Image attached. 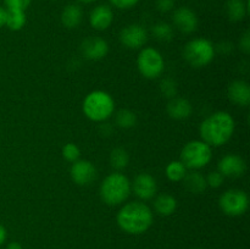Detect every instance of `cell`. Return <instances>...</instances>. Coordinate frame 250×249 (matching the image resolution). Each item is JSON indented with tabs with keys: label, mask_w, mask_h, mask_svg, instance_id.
I'll return each instance as SVG.
<instances>
[{
	"label": "cell",
	"mask_w": 250,
	"mask_h": 249,
	"mask_svg": "<svg viewBox=\"0 0 250 249\" xmlns=\"http://www.w3.org/2000/svg\"><path fill=\"white\" fill-rule=\"evenodd\" d=\"M172 21L176 28L186 34L193 33L198 28V23H199L197 14L187 6L176 9L172 15Z\"/></svg>",
	"instance_id": "cell-12"
},
{
	"label": "cell",
	"mask_w": 250,
	"mask_h": 249,
	"mask_svg": "<svg viewBox=\"0 0 250 249\" xmlns=\"http://www.w3.org/2000/svg\"><path fill=\"white\" fill-rule=\"evenodd\" d=\"M233 117L227 111H217L208 116L200 124V137L210 146H220L226 144L233 136Z\"/></svg>",
	"instance_id": "cell-1"
},
{
	"label": "cell",
	"mask_w": 250,
	"mask_h": 249,
	"mask_svg": "<svg viewBox=\"0 0 250 249\" xmlns=\"http://www.w3.org/2000/svg\"><path fill=\"white\" fill-rule=\"evenodd\" d=\"M183 185H185L186 189L189 193H194V194H200L207 189V180L204 176L197 170H192L190 172L186 173L183 177Z\"/></svg>",
	"instance_id": "cell-19"
},
{
	"label": "cell",
	"mask_w": 250,
	"mask_h": 249,
	"mask_svg": "<svg viewBox=\"0 0 250 249\" xmlns=\"http://www.w3.org/2000/svg\"><path fill=\"white\" fill-rule=\"evenodd\" d=\"M239 45H241V49L244 51V53L247 54L250 53V32L249 31L244 32V34L241 38V42H239Z\"/></svg>",
	"instance_id": "cell-33"
},
{
	"label": "cell",
	"mask_w": 250,
	"mask_h": 249,
	"mask_svg": "<svg viewBox=\"0 0 250 249\" xmlns=\"http://www.w3.org/2000/svg\"><path fill=\"white\" fill-rule=\"evenodd\" d=\"M166 176L172 182H180L183 180V177L187 173V167L182 164L181 160L171 161L167 166H166Z\"/></svg>",
	"instance_id": "cell-23"
},
{
	"label": "cell",
	"mask_w": 250,
	"mask_h": 249,
	"mask_svg": "<svg viewBox=\"0 0 250 249\" xmlns=\"http://www.w3.org/2000/svg\"><path fill=\"white\" fill-rule=\"evenodd\" d=\"M117 225L128 234H141L148 231L153 225V211L143 202H131L125 204L117 212Z\"/></svg>",
	"instance_id": "cell-2"
},
{
	"label": "cell",
	"mask_w": 250,
	"mask_h": 249,
	"mask_svg": "<svg viewBox=\"0 0 250 249\" xmlns=\"http://www.w3.org/2000/svg\"><path fill=\"white\" fill-rule=\"evenodd\" d=\"M227 94L231 102L234 104L246 106L250 103V87L246 81H234L229 85Z\"/></svg>",
	"instance_id": "cell-16"
},
{
	"label": "cell",
	"mask_w": 250,
	"mask_h": 249,
	"mask_svg": "<svg viewBox=\"0 0 250 249\" xmlns=\"http://www.w3.org/2000/svg\"><path fill=\"white\" fill-rule=\"evenodd\" d=\"M71 178L78 186H89L97 178L98 171L95 166L88 160H80L72 163L70 170Z\"/></svg>",
	"instance_id": "cell-11"
},
{
	"label": "cell",
	"mask_w": 250,
	"mask_h": 249,
	"mask_svg": "<svg viewBox=\"0 0 250 249\" xmlns=\"http://www.w3.org/2000/svg\"><path fill=\"white\" fill-rule=\"evenodd\" d=\"M154 37L161 42H170L173 38V28L167 22H158L151 28Z\"/></svg>",
	"instance_id": "cell-25"
},
{
	"label": "cell",
	"mask_w": 250,
	"mask_h": 249,
	"mask_svg": "<svg viewBox=\"0 0 250 249\" xmlns=\"http://www.w3.org/2000/svg\"><path fill=\"white\" fill-rule=\"evenodd\" d=\"M80 2H83V4H92V2L97 1V0H78Z\"/></svg>",
	"instance_id": "cell-37"
},
{
	"label": "cell",
	"mask_w": 250,
	"mask_h": 249,
	"mask_svg": "<svg viewBox=\"0 0 250 249\" xmlns=\"http://www.w3.org/2000/svg\"><path fill=\"white\" fill-rule=\"evenodd\" d=\"M207 180V185L211 188H219L221 187L222 183H224L225 177L219 172V171H212L209 175L205 177Z\"/></svg>",
	"instance_id": "cell-29"
},
{
	"label": "cell",
	"mask_w": 250,
	"mask_h": 249,
	"mask_svg": "<svg viewBox=\"0 0 250 249\" xmlns=\"http://www.w3.org/2000/svg\"><path fill=\"white\" fill-rule=\"evenodd\" d=\"M115 110V102L109 93L104 90L90 92L83 100V112L94 122H104L111 117Z\"/></svg>",
	"instance_id": "cell-4"
},
{
	"label": "cell",
	"mask_w": 250,
	"mask_h": 249,
	"mask_svg": "<svg viewBox=\"0 0 250 249\" xmlns=\"http://www.w3.org/2000/svg\"><path fill=\"white\" fill-rule=\"evenodd\" d=\"M81 51L88 60H100L106 56L109 51V44L100 37H88L82 42Z\"/></svg>",
	"instance_id": "cell-14"
},
{
	"label": "cell",
	"mask_w": 250,
	"mask_h": 249,
	"mask_svg": "<svg viewBox=\"0 0 250 249\" xmlns=\"http://www.w3.org/2000/svg\"><path fill=\"white\" fill-rule=\"evenodd\" d=\"M131 182L120 172L110 173L100 185V197L105 204L116 207L122 204L131 193Z\"/></svg>",
	"instance_id": "cell-3"
},
{
	"label": "cell",
	"mask_w": 250,
	"mask_h": 249,
	"mask_svg": "<svg viewBox=\"0 0 250 249\" xmlns=\"http://www.w3.org/2000/svg\"><path fill=\"white\" fill-rule=\"evenodd\" d=\"M27 22L26 11L17 9H6V21L5 26L11 31H20Z\"/></svg>",
	"instance_id": "cell-22"
},
{
	"label": "cell",
	"mask_w": 250,
	"mask_h": 249,
	"mask_svg": "<svg viewBox=\"0 0 250 249\" xmlns=\"http://www.w3.org/2000/svg\"><path fill=\"white\" fill-rule=\"evenodd\" d=\"M176 208H177V200L175 197L170 194H163L158 195L154 200V209L158 214L163 215V216H170L175 212Z\"/></svg>",
	"instance_id": "cell-21"
},
{
	"label": "cell",
	"mask_w": 250,
	"mask_h": 249,
	"mask_svg": "<svg viewBox=\"0 0 250 249\" xmlns=\"http://www.w3.org/2000/svg\"><path fill=\"white\" fill-rule=\"evenodd\" d=\"M186 61L193 67H204L215 58V46L205 38H195L188 42L183 49Z\"/></svg>",
	"instance_id": "cell-5"
},
{
	"label": "cell",
	"mask_w": 250,
	"mask_h": 249,
	"mask_svg": "<svg viewBox=\"0 0 250 249\" xmlns=\"http://www.w3.org/2000/svg\"><path fill=\"white\" fill-rule=\"evenodd\" d=\"M109 1L111 2L112 6L117 7V9L127 10L136 6V5L138 4L139 0H109Z\"/></svg>",
	"instance_id": "cell-31"
},
{
	"label": "cell",
	"mask_w": 250,
	"mask_h": 249,
	"mask_svg": "<svg viewBox=\"0 0 250 249\" xmlns=\"http://www.w3.org/2000/svg\"><path fill=\"white\" fill-rule=\"evenodd\" d=\"M6 249H23V248H22V246L19 243V242H11V243L7 244Z\"/></svg>",
	"instance_id": "cell-36"
},
{
	"label": "cell",
	"mask_w": 250,
	"mask_h": 249,
	"mask_svg": "<svg viewBox=\"0 0 250 249\" xmlns=\"http://www.w3.org/2000/svg\"><path fill=\"white\" fill-rule=\"evenodd\" d=\"M211 158V146L203 141L188 142L181 151V161L189 170H199L205 167Z\"/></svg>",
	"instance_id": "cell-6"
},
{
	"label": "cell",
	"mask_w": 250,
	"mask_h": 249,
	"mask_svg": "<svg viewBox=\"0 0 250 249\" xmlns=\"http://www.w3.org/2000/svg\"><path fill=\"white\" fill-rule=\"evenodd\" d=\"M129 163V155L125 149L116 148L110 154V164L116 170H124Z\"/></svg>",
	"instance_id": "cell-24"
},
{
	"label": "cell",
	"mask_w": 250,
	"mask_h": 249,
	"mask_svg": "<svg viewBox=\"0 0 250 249\" xmlns=\"http://www.w3.org/2000/svg\"><path fill=\"white\" fill-rule=\"evenodd\" d=\"M81 150L75 143H67L62 148V156L65 160L70 161V163H75L80 159Z\"/></svg>",
	"instance_id": "cell-27"
},
{
	"label": "cell",
	"mask_w": 250,
	"mask_h": 249,
	"mask_svg": "<svg viewBox=\"0 0 250 249\" xmlns=\"http://www.w3.org/2000/svg\"><path fill=\"white\" fill-rule=\"evenodd\" d=\"M148 33L141 24H128L120 32V42L128 49H139L146 43Z\"/></svg>",
	"instance_id": "cell-9"
},
{
	"label": "cell",
	"mask_w": 250,
	"mask_h": 249,
	"mask_svg": "<svg viewBox=\"0 0 250 249\" xmlns=\"http://www.w3.org/2000/svg\"><path fill=\"white\" fill-rule=\"evenodd\" d=\"M6 237H7V231L2 225H0V247L5 243L6 241Z\"/></svg>",
	"instance_id": "cell-34"
},
{
	"label": "cell",
	"mask_w": 250,
	"mask_h": 249,
	"mask_svg": "<svg viewBox=\"0 0 250 249\" xmlns=\"http://www.w3.org/2000/svg\"><path fill=\"white\" fill-rule=\"evenodd\" d=\"M225 10L232 22H239L248 15L249 5L244 0H227Z\"/></svg>",
	"instance_id": "cell-20"
},
{
	"label": "cell",
	"mask_w": 250,
	"mask_h": 249,
	"mask_svg": "<svg viewBox=\"0 0 250 249\" xmlns=\"http://www.w3.org/2000/svg\"><path fill=\"white\" fill-rule=\"evenodd\" d=\"M155 4L160 12H170L175 7V0H156Z\"/></svg>",
	"instance_id": "cell-32"
},
{
	"label": "cell",
	"mask_w": 250,
	"mask_h": 249,
	"mask_svg": "<svg viewBox=\"0 0 250 249\" xmlns=\"http://www.w3.org/2000/svg\"><path fill=\"white\" fill-rule=\"evenodd\" d=\"M115 121H116L117 126L121 127V128H132V127L136 126L137 116L131 110L122 109L116 114Z\"/></svg>",
	"instance_id": "cell-26"
},
{
	"label": "cell",
	"mask_w": 250,
	"mask_h": 249,
	"mask_svg": "<svg viewBox=\"0 0 250 249\" xmlns=\"http://www.w3.org/2000/svg\"><path fill=\"white\" fill-rule=\"evenodd\" d=\"M219 204L222 211L229 216H241L248 210L249 198L244 190L229 189L220 197Z\"/></svg>",
	"instance_id": "cell-8"
},
{
	"label": "cell",
	"mask_w": 250,
	"mask_h": 249,
	"mask_svg": "<svg viewBox=\"0 0 250 249\" xmlns=\"http://www.w3.org/2000/svg\"><path fill=\"white\" fill-rule=\"evenodd\" d=\"M192 112V105L185 98H172L167 104V114L172 119L185 120L189 117Z\"/></svg>",
	"instance_id": "cell-17"
},
{
	"label": "cell",
	"mask_w": 250,
	"mask_h": 249,
	"mask_svg": "<svg viewBox=\"0 0 250 249\" xmlns=\"http://www.w3.org/2000/svg\"><path fill=\"white\" fill-rule=\"evenodd\" d=\"M6 9H17L26 11L31 5L32 0H4Z\"/></svg>",
	"instance_id": "cell-30"
},
{
	"label": "cell",
	"mask_w": 250,
	"mask_h": 249,
	"mask_svg": "<svg viewBox=\"0 0 250 249\" xmlns=\"http://www.w3.org/2000/svg\"><path fill=\"white\" fill-rule=\"evenodd\" d=\"M134 194L142 200L153 199L158 192V185H156L155 178L149 173H139L133 181V185H131Z\"/></svg>",
	"instance_id": "cell-13"
},
{
	"label": "cell",
	"mask_w": 250,
	"mask_h": 249,
	"mask_svg": "<svg viewBox=\"0 0 250 249\" xmlns=\"http://www.w3.org/2000/svg\"><path fill=\"white\" fill-rule=\"evenodd\" d=\"M139 73L148 80H154L161 76L165 68V61L160 51L154 48H144L137 59Z\"/></svg>",
	"instance_id": "cell-7"
},
{
	"label": "cell",
	"mask_w": 250,
	"mask_h": 249,
	"mask_svg": "<svg viewBox=\"0 0 250 249\" xmlns=\"http://www.w3.org/2000/svg\"><path fill=\"white\" fill-rule=\"evenodd\" d=\"M114 21V12L107 5H98L90 11L89 23L97 31H105Z\"/></svg>",
	"instance_id": "cell-15"
},
{
	"label": "cell",
	"mask_w": 250,
	"mask_h": 249,
	"mask_svg": "<svg viewBox=\"0 0 250 249\" xmlns=\"http://www.w3.org/2000/svg\"><path fill=\"white\" fill-rule=\"evenodd\" d=\"M217 171L224 177L238 178L246 173L247 163L243 158L236 154H229L219 161Z\"/></svg>",
	"instance_id": "cell-10"
},
{
	"label": "cell",
	"mask_w": 250,
	"mask_h": 249,
	"mask_svg": "<svg viewBox=\"0 0 250 249\" xmlns=\"http://www.w3.org/2000/svg\"><path fill=\"white\" fill-rule=\"evenodd\" d=\"M160 90L166 98L172 99V98H175L176 94H177V84H176L175 81L171 80V78H165V80L161 82Z\"/></svg>",
	"instance_id": "cell-28"
},
{
	"label": "cell",
	"mask_w": 250,
	"mask_h": 249,
	"mask_svg": "<svg viewBox=\"0 0 250 249\" xmlns=\"http://www.w3.org/2000/svg\"><path fill=\"white\" fill-rule=\"evenodd\" d=\"M83 19V11L80 5L68 4L61 12V23L68 29L76 28L81 24Z\"/></svg>",
	"instance_id": "cell-18"
},
{
	"label": "cell",
	"mask_w": 250,
	"mask_h": 249,
	"mask_svg": "<svg viewBox=\"0 0 250 249\" xmlns=\"http://www.w3.org/2000/svg\"><path fill=\"white\" fill-rule=\"evenodd\" d=\"M5 21H6V9L0 6V28L5 26Z\"/></svg>",
	"instance_id": "cell-35"
}]
</instances>
